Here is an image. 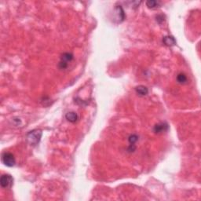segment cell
Masks as SVG:
<instances>
[{"label": "cell", "mask_w": 201, "mask_h": 201, "mask_svg": "<svg viewBox=\"0 0 201 201\" xmlns=\"http://www.w3.org/2000/svg\"><path fill=\"white\" fill-rule=\"evenodd\" d=\"M42 132L41 130H33L27 134L26 140L28 143L32 146H36L38 145L42 138Z\"/></svg>", "instance_id": "cell-1"}, {"label": "cell", "mask_w": 201, "mask_h": 201, "mask_svg": "<svg viewBox=\"0 0 201 201\" xmlns=\"http://www.w3.org/2000/svg\"><path fill=\"white\" fill-rule=\"evenodd\" d=\"M74 58L73 54L71 53H64L58 63V67L60 69H65L69 66V63L72 62V60Z\"/></svg>", "instance_id": "cell-2"}, {"label": "cell", "mask_w": 201, "mask_h": 201, "mask_svg": "<svg viewBox=\"0 0 201 201\" xmlns=\"http://www.w3.org/2000/svg\"><path fill=\"white\" fill-rule=\"evenodd\" d=\"M2 163H4L5 166L9 167H14L15 163H16V159H15L14 156L13 155L12 153H6V152L4 153H2Z\"/></svg>", "instance_id": "cell-3"}, {"label": "cell", "mask_w": 201, "mask_h": 201, "mask_svg": "<svg viewBox=\"0 0 201 201\" xmlns=\"http://www.w3.org/2000/svg\"><path fill=\"white\" fill-rule=\"evenodd\" d=\"M14 184V178L10 175L6 174L2 175L0 178V185L2 189H8L10 188Z\"/></svg>", "instance_id": "cell-4"}, {"label": "cell", "mask_w": 201, "mask_h": 201, "mask_svg": "<svg viewBox=\"0 0 201 201\" xmlns=\"http://www.w3.org/2000/svg\"><path fill=\"white\" fill-rule=\"evenodd\" d=\"M168 128L169 127L167 123H159L154 127V131L156 134H160V133L166 132L168 131Z\"/></svg>", "instance_id": "cell-5"}, {"label": "cell", "mask_w": 201, "mask_h": 201, "mask_svg": "<svg viewBox=\"0 0 201 201\" xmlns=\"http://www.w3.org/2000/svg\"><path fill=\"white\" fill-rule=\"evenodd\" d=\"M65 118L70 123H76L79 119V116L75 112H69L65 115Z\"/></svg>", "instance_id": "cell-6"}, {"label": "cell", "mask_w": 201, "mask_h": 201, "mask_svg": "<svg viewBox=\"0 0 201 201\" xmlns=\"http://www.w3.org/2000/svg\"><path fill=\"white\" fill-rule=\"evenodd\" d=\"M135 91L137 93L139 96H145L148 94L149 93V90L146 87L143 86V85H140L138 87H135Z\"/></svg>", "instance_id": "cell-7"}, {"label": "cell", "mask_w": 201, "mask_h": 201, "mask_svg": "<svg viewBox=\"0 0 201 201\" xmlns=\"http://www.w3.org/2000/svg\"><path fill=\"white\" fill-rule=\"evenodd\" d=\"M163 42L166 46H172L176 44V40H175V39L173 36H165L163 39Z\"/></svg>", "instance_id": "cell-8"}, {"label": "cell", "mask_w": 201, "mask_h": 201, "mask_svg": "<svg viewBox=\"0 0 201 201\" xmlns=\"http://www.w3.org/2000/svg\"><path fill=\"white\" fill-rule=\"evenodd\" d=\"M116 11L117 17H118V19H120V21H123L125 18V14L124 11H123V9L122 8L121 6H117L116 7Z\"/></svg>", "instance_id": "cell-9"}, {"label": "cell", "mask_w": 201, "mask_h": 201, "mask_svg": "<svg viewBox=\"0 0 201 201\" xmlns=\"http://www.w3.org/2000/svg\"><path fill=\"white\" fill-rule=\"evenodd\" d=\"M146 6L149 9H156L159 6V2H157L155 0H149L146 2Z\"/></svg>", "instance_id": "cell-10"}, {"label": "cell", "mask_w": 201, "mask_h": 201, "mask_svg": "<svg viewBox=\"0 0 201 201\" xmlns=\"http://www.w3.org/2000/svg\"><path fill=\"white\" fill-rule=\"evenodd\" d=\"M177 81L181 84H184L187 82V76L184 73H179L177 76Z\"/></svg>", "instance_id": "cell-11"}, {"label": "cell", "mask_w": 201, "mask_h": 201, "mask_svg": "<svg viewBox=\"0 0 201 201\" xmlns=\"http://www.w3.org/2000/svg\"><path fill=\"white\" fill-rule=\"evenodd\" d=\"M128 141L131 145H135V143L138 141V137L136 135H131L128 138Z\"/></svg>", "instance_id": "cell-12"}]
</instances>
